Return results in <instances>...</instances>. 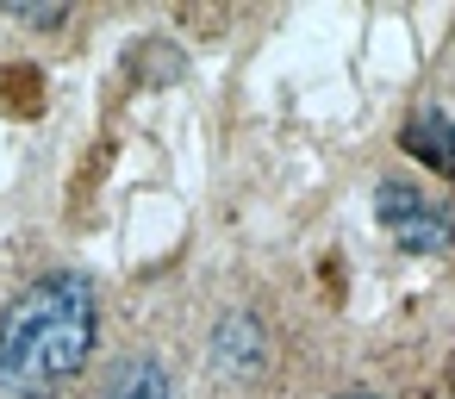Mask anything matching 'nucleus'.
<instances>
[{"label": "nucleus", "mask_w": 455, "mask_h": 399, "mask_svg": "<svg viewBox=\"0 0 455 399\" xmlns=\"http://www.w3.org/2000/svg\"><path fill=\"white\" fill-rule=\"evenodd\" d=\"M374 206H380L387 237L399 250H411V256H436V250L455 243V206L424 194V188H411V181H380Z\"/></svg>", "instance_id": "nucleus-2"}, {"label": "nucleus", "mask_w": 455, "mask_h": 399, "mask_svg": "<svg viewBox=\"0 0 455 399\" xmlns=\"http://www.w3.org/2000/svg\"><path fill=\"white\" fill-rule=\"evenodd\" d=\"M256 318H225L219 324V368L225 374H250L256 368Z\"/></svg>", "instance_id": "nucleus-4"}, {"label": "nucleus", "mask_w": 455, "mask_h": 399, "mask_svg": "<svg viewBox=\"0 0 455 399\" xmlns=\"http://www.w3.org/2000/svg\"><path fill=\"white\" fill-rule=\"evenodd\" d=\"M100 399H169V380H163L156 362H125V368L107 380Z\"/></svg>", "instance_id": "nucleus-5"}, {"label": "nucleus", "mask_w": 455, "mask_h": 399, "mask_svg": "<svg viewBox=\"0 0 455 399\" xmlns=\"http://www.w3.org/2000/svg\"><path fill=\"white\" fill-rule=\"evenodd\" d=\"M343 399H374V393H343Z\"/></svg>", "instance_id": "nucleus-6"}, {"label": "nucleus", "mask_w": 455, "mask_h": 399, "mask_svg": "<svg viewBox=\"0 0 455 399\" xmlns=\"http://www.w3.org/2000/svg\"><path fill=\"white\" fill-rule=\"evenodd\" d=\"M405 150L424 156L430 169H443V175L455 181V125H449L443 113H411V119H405Z\"/></svg>", "instance_id": "nucleus-3"}, {"label": "nucleus", "mask_w": 455, "mask_h": 399, "mask_svg": "<svg viewBox=\"0 0 455 399\" xmlns=\"http://www.w3.org/2000/svg\"><path fill=\"white\" fill-rule=\"evenodd\" d=\"M94 287L76 268L32 281L0 318V399H57L94 349Z\"/></svg>", "instance_id": "nucleus-1"}]
</instances>
